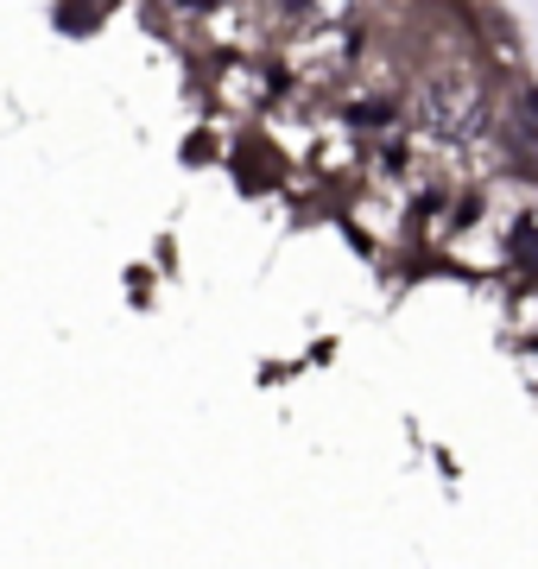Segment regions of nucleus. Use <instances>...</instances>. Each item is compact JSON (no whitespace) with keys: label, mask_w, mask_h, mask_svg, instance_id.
Segmentation results:
<instances>
[{"label":"nucleus","mask_w":538,"mask_h":569,"mask_svg":"<svg viewBox=\"0 0 538 569\" xmlns=\"http://www.w3.org/2000/svg\"><path fill=\"white\" fill-rule=\"evenodd\" d=\"M425 108H431V127H437V133H456V140L481 127V89H476V82H462V77L431 82Z\"/></svg>","instance_id":"1"},{"label":"nucleus","mask_w":538,"mask_h":569,"mask_svg":"<svg viewBox=\"0 0 538 569\" xmlns=\"http://www.w3.org/2000/svg\"><path fill=\"white\" fill-rule=\"evenodd\" d=\"M514 253H519V260H526V266L538 272V209H532V216H526V222L514 228Z\"/></svg>","instance_id":"2"},{"label":"nucleus","mask_w":538,"mask_h":569,"mask_svg":"<svg viewBox=\"0 0 538 569\" xmlns=\"http://www.w3.org/2000/svg\"><path fill=\"white\" fill-rule=\"evenodd\" d=\"M526 114H538V89H526Z\"/></svg>","instance_id":"3"}]
</instances>
